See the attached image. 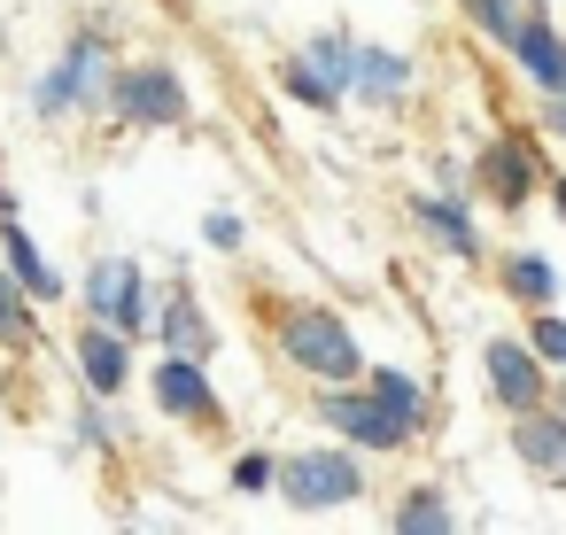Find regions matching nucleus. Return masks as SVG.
<instances>
[{
    "instance_id": "nucleus-1",
    "label": "nucleus",
    "mask_w": 566,
    "mask_h": 535,
    "mask_svg": "<svg viewBox=\"0 0 566 535\" xmlns=\"http://www.w3.org/2000/svg\"><path fill=\"white\" fill-rule=\"evenodd\" d=\"M117 32L94 17V24H78L40 71H32V117L40 125H78V117H109V78H117Z\"/></svg>"
},
{
    "instance_id": "nucleus-2",
    "label": "nucleus",
    "mask_w": 566,
    "mask_h": 535,
    "mask_svg": "<svg viewBox=\"0 0 566 535\" xmlns=\"http://www.w3.org/2000/svg\"><path fill=\"white\" fill-rule=\"evenodd\" d=\"M272 357H280L303 388L365 380V342H357L349 311H334V303H280V311H272Z\"/></svg>"
},
{
    "instance_id": "nucleus-3",
    "label": "nucleus",
    "mask_w": 566,
    "mask_h": 535,
    "mask_svg": "<svg viewBox=\"0 0 566 535\" xmlns=\"http://www.w3.org/2000/svg\"><path fill=\"white\" fill-rule=\"evenodd\" d=\"M365 496H373V458L349 450L342 434H334V442H295V450H280V489H272V504H287V512H303V520H326V512H349V504H365Z\"/></svg>"
},
{
    "instance_id": "nucleus-4",
    "label": "nucleus",
    "mask_w": 566,
    "mask_h": 535,
    "mask_svg": "<svg viewBox=\"0 0 566 535\" xmlns=\"http://www.w3.org/2000/svg\"><path fill=\"white\" fill-rule=\"evenodd\" d=\"M109 125H117V133H187V125H195L187 71L164 63V55L117 63V78H109Z\"/></svg>"
},
{
    "instance_id": "nucleus-5",
    "label": "nucleus",
    "mask_w": 566,
    "mask_h": 535,
    "mask_svg": "<svg viewBox=\"0 0 566 535\" xmlns=\"http://www.w3.org/2000/svg\"><path fill=\"white\" fill-rule=\"evenodd\" d=\"M156 303H164V287H156L148 264L125 256V249H102V256L86 264V280H78V311L102 318V326H117V334H133V342L156 334Z\"/></svg>"
},
{
    "instance_id": "nucleus-6",
    "label": "nucleus",
    "mask_w": 566,
    "mask_h": 535,
    "mask_svg": "<svg viewBox=\"0 0 566 535\" xmlns=\"http://www.w3.org/2000/svg\"><path fill=\"white\" fill-rule=\"evenodd\" d=\"M543 133H520V125H504V133H481V148H473V202L489 195V210H504V218H520V210H535L543 202Z\"/></svg>"
},
{
    "instance_id": "nucleus-7",
    "label": "nucleus",
    "mask_w": 566,
    "mask_h": 535,
    "mask_svg": "<svg viewBox=\"0 0 566 535\" xmlns=\"http://www.w3.org/2000/svg\"><path fill=\"white\" fill-rule=\"evenodd\" d=\"M311 419L326 427V434H342L349 450H365V458H403L411 442H419V427L411 419H396L365 380H342V388H311Z\"/></svg>"
},
{
    "instance_id": "nucleus-8",
    "label": "nucleus",
    "mask_w": 566,
    "mask_h": 535,
    "mask_svg": "<svg viewBox=\"0 0 566 535\" xmlns=\"http://www.w3.org/2000/svg\"><path fill=\"white\" fill-rule=\"evenodd\" d=\"M148 403L171 419V427H226V403H218V380H210V357H187V349H156V365L140 373Z\"/></svg>"
},
{
    "instance_id": "nucleus-9",
    "label": "nucleus",
    "mask_w": 566,
    "mask_h": 535,
    "mask_svg": "<svg viewBox=\"0 0 566 535\" xmlns=\"http://www.w3.org/2000/svg\"><path fill=\"white\" fill-rule=\"evenodd\" d=\"M481 396H489L504 419L551 403V365L535 357L527 334H481Z\"/></svg>"
},
{
    "instance_id": "nucleus-10",
    "label": "nucleus",
    "mask_w": 566,
    "mask_h": 535,
    "mask_svg": "<svg viewBox=\"0 0 566 535\" xmlns=\"http://www.w3.org/2000/svg\"><path fill=\"white\" fill-rule=\"evenodd\" d=\"M403 218H411V225L427 233V249H442L450 264H489L473 195H458V187H419V195H403Z\"/></svg>"
},
{
    "instance_id": "nucleus-11",
    "label": "nucleus",
    "mask_w": 566,
    "mask_h": 535,
    "mask_svg": "<svg viewBox=\"0 0 566 535\" xmlns=\"http://www.w3.org/2000/svg\"><path fill=\"white\" fill-rule=\"evenodd\" d=\"M71 373H78V388L86 396H133L140 388V357H133V334H117V326H102V318H86L78 334H71Z\"/></svg>"
},
{
    "instance_id": "nucleus-12",
    "label": "nucleus",
    "mask_w": 566,
    "mask_h": 535,
    "mask_svg": "<svg viewBox=\"0 0 566 535\" xmlns=\"http://www.w3.org/2000/svg\"><path fill=\"white\" fill-rule=\"evenodd\" d=\"M504 450H512V465H520L527 481H543V489H566V403L551 396V403L520 411V419L504 427Z\"/></svg>"
},
{
    "instance_id": "nucleus-13",
    "label": "nucleus",
    "mask_w": 566,
    "mask_h": 535,
    "mask_svg": "<svg viewBox=\"0 0 566 535\" xmlns=\"http://www.w3.org/2000/svg\"><path fill=\"white\" fill-rule=\"evenodd\" d=\"M411 94H419V55H411V48H380V40H357L349 102H365L373 117H396V109H403Z\"/></svg>"
},
{
    "instance_id": "nucleus-14",
    "label": "nucleus",
    "mask_w": 566,
    "mask_h": 535,
    "mask_svg": "<svg viewBox=\"0 0 566 535\" xmlns=\"http://www.w3.org/2000/svg\"><path fill=\"white\" fill-rule=\"evenodd\" d=\"M504 55H512V71H520V86H527V94H566V17L527 9Z\"/></svg>"
},
{
    "instance_id": "nucleus-15",
    "label": "nucleus",
    "mask_w": 566,
    "mask_h": 535,
    "mask_svg": "<svg viewBox=\"0 0 566 535\" xmlns=\"http://www.w3.org/2000/svg\"><path fill=\"white\" fill-rule=\"evenodd\" d=\"M148 342H156V349H187V357H218V349H226L210 303H202L187 280L164 287V303H156V334H148Z\"/></svg>"
},
{
    "instance_id": "nucleus-16",
    "label": "nucleus",
    "mask_w": 566,
    "mask_h": 535,
    "mask_svg": "<svg viewBox=\"0 0 566 535\" xmlns=\"http://www.w3.org/2000/svg\"><path fill=\"white\" fill-rule=\"evenodd\" d=\"M496 295L512 303V311H551L558 295H566V272H558V256L551 249H496Z\"/></svg>"
},
{
    "instance_id": "nucleus-17",
    "label": "nucleus",
    "mask_w": 566,
    "mask_h": 535,
    "mask_svg": "<svg viewBox=\"0 0 566 535\" xmlns=\"http://www.w3.org/2000/svg\"><path fill=\"white\" fill-rule=\"evenodd\" d=\"M0 264H9V272L24 280V295H32L40 311H55V303L71 295V280L55 272V256L32 241V225H24V218H0Z\"/></svg>"
},
{
    "instance_id": "nucleus-18",
    "label": "nucleus",
    "mask_w": 566,
    "mask_h": 535,
    "mask_svg": "<svg viewBox=\"0 0 566 535\" xmlns=\"http://www.w3.org/2000/svg\"><path fill=\"white\" fill-rule=\"evenodd\" d=\"M388 527H396V535H458L465 512H458V496H450L442 481H411V489L388 504Z\"/></svg>"
},
{
    "instance_id": "nucleus-19",
    "label": "nucleus",
    "mask_w": 566,
    "mask_h": 535,
    "mask_svg": "<svg viewBox=\"0 0 566 535\" xmlns=\"http://www.w3.org/2000/svg\"><path fill=\"white\" fill-rule=\"evenodd\" d=\"M365 388H373L396 419H411L419 434L434 427V380H427V373H411V365H365Z\"/></svg>"
},
{
    "instance_id": "nucleus-20",
    "label": "nucleus",
    "mask_w": 566,
    "mask_h": 535,
    "mask_svg": "<svg viewBox=\"0 0 566 535\" xmlns=\"http://www.w3.org/2000/svg\"><path fill=\"white\" fill-rule=\"evenodd\" d=\"M71 434H78V442H86L94 458H125V450L140 442V434H133V419L117 411V396H86V388H78V411H71Z\"/></svg>"
},
{
    "instance_id": "nucleus-21",
    "label": "nucleus",
    "mask_w": 566,
    "mask_h": 535,
    "mask_svg": "<svg viewBox=\"0 0 566 535\" xmlns=\"http://www.w3.org/2000/svg\"><path fill=\"white\" fill-rule=\"evenodd\" d=\"M280 94H287L295 109H311V117H342V109H349V94H342V86H334L303 48H295V55H280Z\"/></svg>"
},
{
    "instance_id": "nucleus-22",
    "label": "nucleus",
    "mask_w": 566,
    "mask_h": 535,
    "mask_svg": "<svg viewBox=\"0 0 566 535\" xmlns=\"http://www.w3.org/2000/svg\"><path fill=\"white\" fill-rule=\"evenodd\" d=\"M48 342V326H40V303L24 295V280L9 272V264H0V349H9V357H32Z\"/></svg>"
},
{
    "instance_id": "nucleus-23",
    "label": "nucleus",
    "mask_w": 566,
    "mask_h": 535,
    "mask_svg": "<svg viewBox=\"0 0 566 535\" xmlns=\"http://www.w3.org/2000/svg\"><path fill=\"white\" fill-rule=\"evenodd\" d=\"M226 489H233V496H249V504H272V489H280V450L241 442V450H233V465H226Z\"/></svg>"
},
{
    "instance_id": "nucleus-24",
    "label": "nucleus",
    "mask_w": 566,
    "mask_h": 535,
    "mask_svg": "<svg viewBox=\"0 0 566 535\" xmlns=\"http://www.w3.org/2000/svg\"><path fill=\"white\" fill-rule=\"evenodd\" d=\"M458 9H465L473 40H489V48H512V32H520V17L535 9V0H458Z\"/></svg>"
},
{
    "instance_id": "nucleus-25",
    "label": "nucleus",
    "mask_w": 566,
    "mask_h": 535,
    "mask_svg": "<svg viewBox=\"0 0 566 535\" xmlns=\"http://www.w3.org/2000/svg\"><path fill=\"white\" fill-rule=\"evenodd\" d=\"M303 55H311V63H318V71H326V78L349 94V71H357V32L326 24V32H311V40H303Z\"/></svg>"
},
{
    "instance_id": "nucleus-26",
    "label": "nucleus",
    "mask_w": 566,
    "mask_h": 535,
    "mask_svg": "<svg viewBox=\"0 0 566 535\" xmlns=\"http://www.w3.org/2000/svg\"><path fill=\"white\" fill-rule=\"evenodd\" d=\"M202 249H210V256H241V249H249V218L226 210V202L202 210Z\"/></svg>"
},
{
    "instance_id": "nucleus-27",
    "label": "nucleus",
    "mask_w": 566,
    "mask_h": 535,
    "mask_svg": "<svg viewBox=\"0 0 566 535\" xmlns=\"http://www.w3.org/2000/svg\"><path fill=\"white\" fill-rule=\"evenodd\" d=\"M527 342H535V357L551 365V373H566V318H558V303L551 311H527V326H520Z\"/></svg>"
},
{
    "instance_id": "nucleus-28",
    "label": "nucleus",
    "mask_w": 566,
    "mask_h": 535,
    "mask_svg": "<svg viewBox=\"0 0 566 535\" xmlns=\"http://www.w3.org/2000/svg\"><path fill=\"white\" fill-rule=\"evenodd\" d=\"M535 133H543V148L566 156V94H535Z\"/></svg>"
},
{
    "instance_id": "nucleus-29",
    "label": "nucleus",
    "mask_w": 566,
    "mask_h": 535,
    "mask_svg": "<svg viewBox=\"0 0 566 535\" xmlns=\"http://www.w3.org/2000/svg\"><path fill=\"white\" fill-rule=\"evenodd\" d=\"M543 202H551V218H566V171H551V187H543Z\"/></svg>"
},
{
    "instance_id": "nucleus-30",
    "label": "nucleus",
    "mask_w": 566,
    "mask_h": 535,
    "mask_svg": "<svg viewBox=\"0 0 566 535\" xmlns=\"http://www.w3.org/2000/svg\"><path fill=\"white\" fill-rule=\"evenodd\" d=\"M0 218H17V187H9V171H0Z\"/></svg>"
},
{
    "instance_id": "nucleus-31",
    "label": "nucleus",
    "mask_w": 566,
    "mask_h": 535,
    "mask_svg": "<svg viewBox=\"0 0 566 535\" xmlns=\"http://www.w3.org/2000/svg\"><path fill=\"white\" fill-rule=\"evenodd\" d=\"M535 9H551V17H566V0H535Z\"/></svg>"
}]
</instances>
